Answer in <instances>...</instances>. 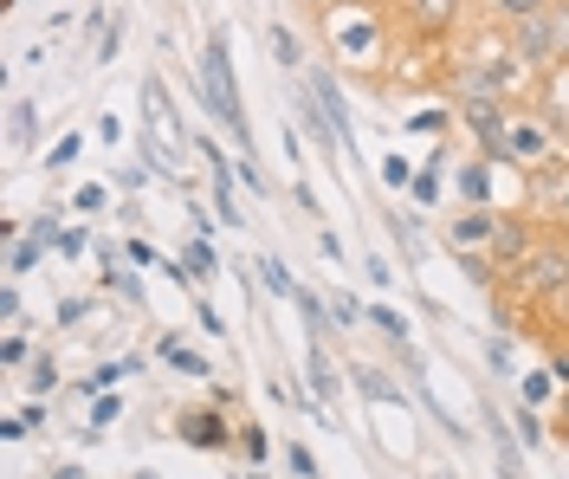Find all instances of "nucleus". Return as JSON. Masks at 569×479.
I'll return each mask as SVG.
<instances>
[{
    "label": "nucleus",
    "instance_id": "nucleus-37",
    "mask_svg": "<svg viewBox=\"0 0 569 479\" xmlns=\"http://www.w3.org/2000/svg\"><path fill=\"white\" fill-rule=\"evenodd\" d=\"M117 376H123V369H117V363H104V369H98V376H91V382H84V389H91V396H98V389H110V382H117Z\"/></svg>",
    "mask_w": 569,
    "mask_h": 479
},
{
    "label": "nucleus",
    "instance_id": "nucleus-19",
    "mask_svg": "<svg viewBox=\"0 0 569 479\" xmlns=\"http://www.w3.org/2000/svg\"><path fill=\"white\" fill-rule=\"evenodd\" d=\"M213 208H220V221H240V208H233V182H227V169H213Z\"/></svg>",
    "mask_w": 569,
    "mask_h": 479
},
{
    "label": "nucleus",
    "instance_id": "nucleus-3",
    "mask_svg": "<svg viewBox=\"0 0 569 479\" xmlns=\"http://www.w3.org/2000/svg\"><path fill=\"white\" fill-rule=\"evenodd\" d=\"M511 66H518V59H479L472 72H460V98L466 104H498L505 84H511Z\"/></svg>",
    "mask_w": 569,
    "mask_h": 479
},
{
    "label": "nucleus",
    "instance_id": "nucleus-15",
    "mask_svg": "<svg viewBox=\"0 0 569 479\" xmlns=\"http://www.w3.org/2000/svg\"><path fill=\"white\" fill-rule=\"evenodd\" d=\"M486 233H492V214H486V208H472L466 221H453V247H460V240H486Z\"/></svg>",
    "mask_w": 569,
    "mask_h": 479
},
{
    "label": "nucleus",
    "instance_id": "nucleus-1",
    "mask_svg": "<svg viewBox=\"0 0 569 479\" xmlns=\"http://www.w3.org/2000/svg\"><path fill=\"white\" fill-rule=\"evenodd\" d=\"M201 104H208L213 123L252 156V123H247V104H240V84H233V66H227V33H213L208 46H201Z\"/></svg>",
    "mask_w": 569,
    "mask_h": 479
},
{
    "label": "nucleus",
    "instance_id": "nucleus-25",
    "mask_svg": "<svg viewBox=\"0 0 569 479\" xmlns=\"http://www.w3.org/2000/svg\"><path fill=\"white\" fill-rule=\"evenodd\" d=\"M518 428H525V447H537V441H543V435H550V428L537 421V408H531V402L518 408Z\"/></svg>",
    "mask_w": 569,
    "mask_h": 479
},
{
    "label": "nucleus",
    "instance_id": "nucleus-14",
    "mask_svg": "<svg viewBox=\"0 0 569 479\" xmlns=\"http://www.w3.org/2000/svg\"><path fill=\"white\" fill-rule=\"evenodd\" d=\"M369 325H376L382 337H395V343H408V318H401V311H389V305H376V311H369Z\"/></svg>",
    "mask_w": 569,
    "mask_h": 479
},
{
    "label": "nucleus",
    "instance_id": "nucleus-27",
    "mask_svg": "<svg viewBox=\"0 0 569 479\" xmlns=\"http://www.w3.org/2000/svg\"><path fill=\"white\" fill-rule=\"evenodd\" d=\"M272 52H279V66H298V39L284 33V27H272Z\"/></svg>",
    "mask_w": 569,
    "mask_h": 479
},
{
    "label": "nucleus",
    "instance_id": "nucleus-36",
    "mask_svg": "<svg viewBox=\"0 0 569 479\" xmlns=\"http://www.w3.org/2000/svg\"><path fill=\"white\" fill-rule=\"evenodd\" d=\"M330 318H337V325H350V331H356V305H350V298H330Z\"/></svg>",
    "mask_w": 569,
    "mask_h": 479
},
{
    "label": "nucleus",
    "instance_id": "nucleus-31",
    "mask_svg": "<svg viewBox=\"0 0 569 479\" xmlns=\"http://www.w3.org/2000/svg\"><path fill=\"white\" fill-rule=\"evenodd\" d=\"M233 441L247 447L252 460H266V435H259V428H240V435H233Z\"/></svg>",
    "mask_w": 569,
    "mask_h": 479
},
{
    "label": "nucleus",
    "instance_id": "nucleus-10",
    "mask_svg": "<svg viewBox=\"0 0 569 479\" xmlns=\"http://www.w3.org/2000/svg\"><path fill=\"white\" fill-rule=\"evenodd\" d=\"M298 311H305V325H311V337H323V331H337V318H330V305H323L318 292H298L291 298Z\"/></svg>",
    "mask_w": 569,
    "mask_h": 479
},
{
    "label": "nucleus",
    "instance_id": "nucleus-20",
    "mask_svg": "<svg viewBox=\"0 0 569 479\" xmlns=\"http://www.w3.org/2000/svg\"><path fill=\"white\" fill-rule=\"evenodd\" d=\"M162 357H169V363H176V369H188V376H213V369L201 363V357H188V350H181L176 337H162Z\"/></svg>",
    "mask_w": 569,
    "mask_h": 479
},
{
    "label": "nucleus",
    "instance_id": "nucleus-11",
    "mask_svg": "<svg viewBox=\"0 0 569 479\" xmlns=\"http://www.w3.org/2000/svg\"><path fill=\"white\" fill-rule=\"evenodd\" d=\"M356 389H362V396H376V402H408V396L395 389L382 369H356Z\"/></svg>",
    "mask_w": 569,
    "mask_h": 479
},
{
    "label": "nucleus",
    "instance_id": "nucleus-35",
    "mask_svg": "<svg viewBox=\"0 0 569 479\" xmlns=\"http://www.w3.org/2000/svg\"><path fill=\"white\" fill-rule=\"evenodd\" d=\"M84 311H91V305H84V298H66V305H59V325H78V318H84Z\"/></svg>",
    "mask_w": 569,
    "mask_h": 479
},
{
    "label": "nucleus",
    "instance_id": "nucleus-12",
    "mask_svg": "<svg viewBox=\"0 0 569 479\" xmlns=\"http://www.w3.org/2000/svg\"><path fill=\"white\" fill-rule=\"evenodd\" d=\"M259 279H266V292H279V298H298V292H305V286H298V279L279 266V259H259Z\"/></svg>",
    "mask_w": 569,
    "mask_h": 479
},
{
    "label": "nucleus",
    "instance_id": "nucleus-34",
    "mask_svg": "<svg viewBox=\"0 0 569 479\" xmlns=\"http://www.w3.org/2000/svg\"><path fill=\"white\" fill-rule=\"evenodd\" d=\"M433 194H440V176H433V169H427V176H415V201H433Z\"/></svg>",
    "mask_w": 569,
    "mask_h": 479
},
{
    "label": "nucleus",
    "instance_id": "nucleus-18",
    "mask_svg": "<svg viewBox=\"0 0 569 479\" xmlns=\"http://www.w3.org/2000/svg\"><path fill=\"white\" fill-rule=\"evenodd\" d=\"M91 402H98V408H91V428H84V441H98L110 421H117V396H91Z\"/></svg>",
    "mask_w": 569,
    "mask_h": 479
},
{
    "label": "nucleus",
    "instance_id": "nucleus-6",
    "mask_svg": "<svg viewBox=\"0 0 569 479\" xmlns=\"http://www.w3.org/2000/svg\"><path fill=\"white\" fill-rule=\"evenodd\" d=\"M525 286H531V292H557V286H569V253H537L531 266H525Z\"/></svg>",
    "mask_w": 569,
    "mask_h": 479
},
{
    "label": "nucleus",
    "instance_id": "nucleus-32",
    "mask_svg": "<svg viewBox=\"0 0 569 479\" xmlns=\"http://www.w3.org/2000/svg\"><path fill=\"white\" fill-rule=\"evenodd\" d=\"M291 473H298V479H318V460H311L305 447H291Z\"/></svg>",
    "mask_w": 569,
    "mask_h": 479
},
{
    "label": "nucleus",
    "instance_id": "nucleus-16",
    "mask_svg": "<svg viewBox=\"0 0 569 479\" xmlns=\"http://www.w3.org/2000/svg\"><path fill=\"white\" fill-rule=\"evenodd\" d=\"M46 247H52V240H39V233H27V240L13 247V259H7V266H13V272H33V266H39V253H46Z\"/></svg>",
    "mask_w": 569,
    "mask_h": 479
},
{
    "label": "nucleus",
    "instance_id": "nucleus-24",
    "mask_svg": "<svg viewBox=\"0 0 569 479\" xmlns=\"http://www.w3.org/2000/svg\"><path fill=\"white\" fill-rule=\"evenodd\" d=\"M78 149H84V137H59V143H52V156H46V162H52V169H66V162H78Z\"/></svg>",
    "mask_w": 569,
    "mask_h": 479
},
{
    "label": "nucleus",
    "instance_id": "nucleus-13",
    "mask_svg": "<svg viewBox=\"0 0 569 479\" xmlns=\"http://www.w3.org/2000/svg\"><path fill=\"white\" fill-rule=\"evenodd\" d=\"M311 389H318L323 402L337 396V376H330V357H323V343H311Z\"/></svg>",
    "mask_w": 569,
    "mask_h": 479
},
{
    "label": "nucleus",
    "instance_id": "nucleus-23",
    "mask_svg": "<svg viewBox=\"0 0 569 479\" xmlns=\"http://www.w3.org/2000/svg\"><path fill=\"white\" fill-rule=\"evenodd\" d=\"M550 33H557V52L569 59V0H557V7H550Z\"/></svg>",
    "mask_w": 569,
    "mask_h": 479
},
{
    "label": "nucleus",
    "instance_id": "nucleus-2",
    "mask_svg": "<svg viewBox=\"0 0 569 479\" xmlns=\"http://www.w3.org/2000/svg\"><path fill=\"white\" fill-rule=\"evenodd\" d=\"M511 46H518V66H557V33H550V13L537 20H511Z\"/></svg>",
    "mask_w": 569,
    "mask_h": 479
},
{
    "label": "nucleus",
    "instance_id": "nucleus-9",
    "mask_svg": "<svg viewBox=\"0 0 569 479\" xmlns=\"http://www.w3.org/2000/svg\"><path fill=\"white\" fill-rule=\"evenodd\" d=\"M453 13H460V0H415V20H421L427 33H447Z\"/></svg>",
    "mask_w": 569,
    "mask_h": 479
},
{
    "label": "nucleus",
    "instance_id": "nucleus-5",
    "mask_svg": "<svg viewBox=\"0 0 569 479\" xmlns=\"http://www.w3.org/2000/svg\"><path fill=\"white\" fill-rule=\"evenodd\" d=\"M311 98H318V111L330 117L337 143L356 156V117H350V104H343V91H337V78H330V72H311Z\"/></svg>",
    "mask_w": 569,
    "mask_h": 479
},
{
    "label": "nucleus",
    "instance_id": "nucleus-33",
    "mask_svg": "<svg viewBox=\"0 0 569 479\" xmlns=\"http://www.w3.org/2000/svg\"><path fill=\"white\" fill-rule=\"evenodd\" d=\"M104 208V188H78V214H98Z\"/></svg>",
    "mask_w": 569,
    "mask_h": 479
},
{
    "label": "nucleus",
    "instance_id": "nucleus-21",
    "mask_svg": "<svg viewBox=\"0 0 569 479\" xmlns=\"http://www.w3.org/2000/svg\"><path fill=\"white\" fill-rule=\"evenodd\" d=\"M460 188H466V201L479 208V201L492 194V182H486V162H472V169H466V176H460Z\"/></svg>",
    "mask_w": 569,
    "mask_h": 479
},
{
    "label": "nucleus",
    "instance_id": "nucleus-4",
    "mask_svg": "<svg viewBox=\"0 0 569 479\" xmlns=\"http://www.w3.org/2000/svg\"><path fill=\"white\" fill-rule=\"evenodd\" d=\"M466 130L486 143V156H492V162L518 156V149H511V123H505V111H498V104H466Z\"/></svg>",
    "mask_w": 569,
    "mask_h": 479
},
{
    "label": "nucleus",
    "instance_id": "nucleus-8",
    "mask_svg": "<svg viewBox=\"0 0 569 479\" xmlns=\"http://www.w3.org/2000/svg\"><path fill=\"white\" fill-rule=\"evenodd\" d=\"M213 266H220V259H213L208 233H194V240H188V253H181V266H176V279H181V286H188L194 272H201V279H213Z\"/></svg>",
    "mask_w": 569,
    "mask_h": 479
},
{
    "label": "nucleus",
    "instance_id": "nucleus-22",
    "mask_svg": "<svg viewBox=\"0 0 569 479\" xmlns=\"http://www.w3.org/2000/svg\"><path fill=\"white\" fill-rule=\"evenodd\" d=\"M498 479H525V460H518V447L498 435Z\"/></svg>",
    "mask_w": 569,
    "mask_h": 479
},
{
    "label": "nucleus",
    "instance_id": "nucleus-30",
    "mask_svg": "<svg viewBox=\"0 0 569 479\" xmlns=\"http://www.w3.org/2000/svg\"><path fill=\"white\" fill-rule=\"evenodd\" d=\"M0 363H7V369L27 363V337H7V343H0Z\"/></svg>",
    "mask_w": 569,
    "mask_h": 479
},
{
    "label": "nucleus",
    "instance_id": "nucleus-28",
    "mask_svg": "<svg viewBox=\"0 0 569 479\" xmlns=\"http://www.w3.org/2000/svg\"><path fill=\"white\" fill-rule=\"evenodd\" d=\"M13 143H33V104H13Z\"/></svg>",
    "mask_w": 569,
    "mask_h": 479
},
{
    "label": "nucleus",
    "instance_id": "nucleus-7",
    "mask_svg": "<svg viewBox=\"0 0 569 479\" xmlns=\"http://www.w3.org/2000/svg\"><path fill=\"white\" fill-rule=\"evenodd\" d=\"M181 441L188 447H227L233 435H227L220 415H201V408H194V415H181Z\"/></svg>",
    "mask_w": 569,
    "mask_h": 479
},
{
    "label": "nucleus",
    "instance_id": "nucleus-17",
    "mask_svg": "<svg viewBox=\"0 0 569 479\" xmlns=\"http://www.w3.org/2000/svg\"><path fill=\"white\" fill-rule=\"evenodd\" d=\"M492 7L505 13V20H537V13H550L557 0H492Z\"/></svg>",
    "mask_w": 569,
    "mask_h": 479
},
{
    "label": "nucleus",
    "instance_id": "nucleus-29",
    "mask_svg": "<svg viewBox=\"0 0 569 479\" xmlns=\"http://www.w3.org/2000/svg\"><path fill=\"white\" fill-rule=\"evenodd\" d=\"M52 382H59V369H52V357H39L33 363V389L39 396H52Z\"/></svg>",
    "mask_w": 569,
    "mask_h": 479
},
{
    "label": "nucleus",
    "instance_id": "nucleus-26",
    "mask_svg": "<svg viewBox=\"0 0 569 479\" xmlns=\"http://www.w3.org/2000/svg\"><path fill=\"white\" fill-rule=\"evenodd\" d=\"M382 182H389V188H408V182H415V176H408V156H389V162H382Z\"/></svg>",
    "mask_w": 569,
    "mask_h": 479
}]
</instances>
